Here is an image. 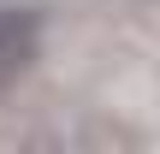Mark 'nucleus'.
Returning a JSON list of instances; mask_svg holds the SVG:
<instances>
[{
    "instance_id": "1",
    "label": "nucleus",
    "mask_w": 160,
    "mask_h": 154,
    "mask_svg": "<svg viewBox=\"0 0 160 154\" xmlns=\"http://www.w3.org/2000/svg\"><path fill=\"white\" fill-rule=\"evenodd\" d=\"M42 36H48V12L30 0H6L0 6V95L42 59Z\"/></svg>"
}]
</instances>
